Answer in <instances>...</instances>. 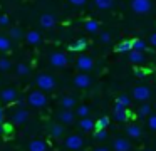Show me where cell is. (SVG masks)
Instances as JSON below:
<instances>
[{"label": "cell", "instance_id": "1f68e13d", "mask_svg": "<svg viewBox=\"0 0 156 151\" xmlns=\"http://www.w3.org/2000/svg\"><path fill=\"white\" fill-rule=\"evenodd\" d=\"M139 114H141V116H151V106H149V104H143V106L139 107Z\"/></svg>", "mask_w": 156, "mask_h": 151}, {"label": "cell", "instance_id": "ab89813d", "mask_svg": "<svg viewBox=\"0 0 156 151\" xmlns=\"http://www.w3.org/2000/svg\"><path fill=\"white\" fill-rule=\"evenodd\" d=\"M149 42H151V45H154V47H156V32L149 35Z\"/></svg>", "mask_w": 156, "mask_h": 151}, {"label": "cell", "instance_id": "8992f818", "mask_svg": "<svg viewBox=\"0 0 156 151\" xmlns=\"http://www.w3.org/2000/svg\"><path fill=\"white\" fill-rule=\"evenodd\" d=\"M76 66H77L79 70H82V72H87V70L92 69V66H94V60H92V57L89 56H79L77 60H76Z\"/></svg>", "mask_w": 156, "mask_h": 151}, {"label": "cell", "instance_id": "e575fe53", "mask_svg": "<svg viewBox=\"0 0 156 151\" xmlns=\"http://www.w3.org/2000/svg\"><path fill=\"white\" fill-rule=\"evenodd\" d=\"M20 35H22V32H20V29H19V27H10V37L19 39Z\"/></svg>", "mask_w": 156, "mask_h": 151}, {"label": "cell", "instance_id": "b9f144b4", "mask_svg": "<svg viewBox=\"0 0 156 151\" xmlns=\"http://www.w3.org/2000/svg\"><path fill=\"white\" fill-rule=\"evenodd\" d=\"M4 121V107H0V123Z\"/></svg>", "mask_w": 156, "mask_h": 151}, {"label": "cell", "instance_id": "4fadbf2b", "mask_svg": "<svg viewBox=\"0 0 156 151\" xmlns=\"http://www.w3.org/2000/svg\"><path fill=\"white\" fill-rule=\"evenodd\" d=\"M25 40H27L30 45H37V44H41V34H39L37 30H29L27 35H25Z\"/></svg>", "mask_w": 156, "mask_h": 151}, {"label": "cell", "instance_id": "60d3db41", "mask_svg": "<svg viewBox=\"0 0 156 151\" xmlns=\"http://www.w3.org/2000/svg\"><path fill=\"white\" fill-rule=\"evenodd\" d=\"M134 74H136V76H138V77H143V76H144L146 72H144V70H143V69H139V67H138V69L134 70Z\"/></svg>", "mask_w": 156, "mask_h": 151}, {"label": "cell", "instance_id": "6da1fadb", "mask_svg": "<svg viewBox=\"0 0 156 151\" xmlns=\"http://www.w3.org/2000/svg\"><path fill=\"white\" fill-rule=\"evenodd\" d=\"M27 101L32 107H44L45 104H47V97H45L44 91H32V92L29 94Z\"/></svg>", "mask_w": 156, "mask_h": 151}, {"label": "cell", "instance_id": "ee69618b", "mask_svg": "<svg viewBox=\"0 0 156 151\" xmlns=\"http://www.w3.org/2000/svg\"><path fill=\"white\" fill-rule=\"evenodd\" d=\"M2 131H4V128H2V123H0V133H2Z\"/></svg>", "mask_w": 156, "mask_h": 151}, {"label": "cell", "instance_id": "cb8c5ba5", "mask_svg": "<svg viewBox=\"0 0 156 151\" xmlns=\"http://www.w3.org/2000/svg\"><path fill=\"white\" fill-rule=\"evenodd\" d=\"M94 5L101 10H106V9H111L114 5V0H94Z\"/></svg>", "mask_w": 156, "mask_h": 151}, {"label": "cell", "instance_id": "7bdbcfd3", "mask_svg": "<svg viewBox=\"0 0 156 151\" xmlns=\"http://www.w3.org/2000/svg\"><path fill=\"white\" fill-rule=\"evenodd\" d=\"M94 151H109V149H108V148H96Z\"/></svg>", "mask_w": 156, "mask_h": 151}, {"label": "cell", "instance_id": "7402d4cb", "mask_svg": "<svg viewBox=\"0 0 156 151\" xmlns=\"http://www.w3.org/2000/svg\"><path fill=\"white\" fill-rule=\"evenodd\" d=\"M86 47H87V42H86L84 39H79V40H76L74 44H71V45H69V49L74 50V52H81V50H84Z\"/></svg>", "mask_w": 156, "mask_h": 151}, {"label": "cell", "instance_id": "d6986e66", "mask_svg": "<svg viewBox=\"0 0 156 151\" xmlns=\"http://www.w3.org/2000/svg\"><path fill=\"white\" fill-rule=\"evenodd\" d=\"M12 119H14V123L22 124V123H25V121L29 119V113L25 109H19L17 113L14 114V117H12Z\"/></svg>", "mask_w": 156, "mask_h": 151}, {"label": "cell", "instance_id": "5bb4252c", "mask_svg": "<svg viewBox=\"0 0 156 151\" xmlns=\"http://www.w3.org/2000/svg\"><path fill=\"white\" fill-rule=\"evenodd\" d=\"M126 134H128L129 138L139 139V138H141V134H143V131H141V128H139V126H136V124H131V126L126 128Z\"/></svg>", "mask_w": 156, "mask_h": 151}, {"label": "cell", "instance_id": "d4e9b609", "mask_svg": "<svg viewBox=\"0 0 156 151\" xmlns=\"http://www.w3.org/2000/svg\"><path fill=\"white\" fill-rule=\"evenodd\" d=\"M133 42V50H138V52H143L146 49V42L141 39H131Z\"/></svg>", "mask_w": 156, "mask_h": 151}, {"label": "cell", "instance_id": "30bf717a", "mask_svg": "<svg viewBox=\"0 0 156 151\" xmlns=\"http://www.w3.org/2000/svg\"><path fill=\"white\" fill-rule=\"evenodd\" d=\"M59 121L64 124H71L72 121H74V113H72L71 109H62L61 113H59Z\"/></svg>", "mask_w": 156, "mask_h": 151}, {"label": "cell", "instance_id": "7c38bea8", "mask_svg": "<svg viewBox=\"0 0 156 151\" xmlns=\"http://www.w3.org/2000/svg\"><path fill=\"white\" fill-rule=\"evenodd\" d=\"M112 114H114V117L118 121H126V116H128V114H126V107L121 106V104H118V102L114 104V111H112Z\"/></svg>", "mask_w": 156, "mask_h": 151}, {"label": "cell", "instance_id": "f1b7e54d", "mask_svg": "<svg viewBox=\"0 0 156 151\" xmlns=\"http://www.w3.org/2000/svg\"><path fill=\"white\" fill-rule=\"evenodd\" d=\"M106 138H108V131H106V129H96L94 139H98V141H102V139H106Z\"/></svg>", "mask_w": 156, "mask_h": 151}, {"label": "cell", "instance_id": "ba28073f", "mask_svg": "<svg viewBox=\"0 0 156 151\" xmlns=\"http://www.w3.org/2000/svg\"><path fill=\"white\" fill-rule=\"evenodd\" d=\"M74 86L79 87V89H86V87L91 86V77L87 76L86 72H81L74 77Z\"/></svg>", "mask_w": 156, "mask_h": 151}, {"label": "cell", "instance_id": "836d02e7", "mask_svg": "<svg viewBox=\"0 0 156 151\" xmlns=\"http://www.w3.org/2000/svg\"><path fill=\"white\" fill-rule=\"evenodd\" d=\"M10 69V60L9 59H0V70H7Z\"/></svg>", "mask_w": 156, "mask_h": 151}, {"label": "cell", "instance_id": "7a4b0ae2", "mask_svg": "<svg viewBox=\"0 0 156 151\" xmlns=\"http://www.w3.org/2000/svg\"><path fill=\"white\" fill-rule=\"evenodd\" d=\"M151 7H153L151 0H131V9L138 15H146L151 10Z\"/></svg>", "mask_w": 156, "mask_h": 151}, {"label": "cell", "instance_id": "d590c367", "mask_svg": "<svg viewBox=\"0 0 156 151\" xmlns=\"http://www.w3.org/2000/svg\"><path fill=\"white\" fill-rule=\"evenodd\" d=\"M99 40H101L102 44L111 42V34H109V32H102V34H101V37H99Z\"/></svg>", "mask_w": 156, "mask_h": 151}, {"label": "cell", "instance_id": "d6a6232c", "mask_svg": "<svg viewBox=\"0 0 156 151\" xmlns=\"http://www.w3.org/2000/svg\"><path fill=\"white\" fill-rule=\"evenodd\" d=\"M17 74H20V76H27V74H29V67L25 66V64H19V66H17Z\"/></svg>", "mask_w": 156, "mask_h": 151}, {"label": "cell", "instance_id": "52a82bcc", "mask_svg": "<svg viewBox=\"0 0 156 151\" xmlns=\"http://www.w3.org/2000/svg\"><path fill=\"white\" fill-rule=\"evenodd\" d=\"M82 144H84V141L79 134H71L66 139V148H69L71 151H79L82 148Z\"/></svg>", "mask_w": 156, "mask_h": 151}, {"label": "cell", "instance_id": "ac0fdd59", "mask_svg": "<svg viewBox=\"0 0 156 151\" xmlns=\"http://www.w3.org/2000/svg\"><path fill=\"white\" fill-rule=\"evenodd\" d=\"M128 59L133 64H141V62H144V54L138 52V50H131V52H128Z\"/></svg>", "mask_w": 156, "mask_h": 151}, {"label": "cell", "instance_id": "8d00e7d4", "mask_svg": "<svg viewBox=\"0 0 156 151\" xmlns=\"http://www.w3.org/2000/svg\"><path fill=\"white\" fill-rule=\"evenodd\" d=\"M148 126L151 128V129H154V131H156V114H151V116H149V119H148Z\"/></svg>", "mask_w": 156, "mask_h": 151}, {"label": "cell", "instance_id": "9a60e30c", "mask_svg": "<svg viewBox=\"0 0 156 151\" xmlns=\"http://www.w3.org/2000/svg\"><path fill=\"white\" fill-rule=\"evenodd\" d=\"M29 149L30 151H47V144H45V141H42V139H34V141H30V144H29Z\"/></svg>", "mask_w": 156, "mask_h": 151}, {"label": "cell", "instance_id": "ffe728a7", "mask_svg": "<svg viewBox=\"0 0 156 151\" xmlns=\"http://www.w3.org/2000/svg\"><path fill=\"white\" fill-rule=\"evenodd\" d=\"M61 106H62V109H72L76 106V99L72 96H64L61 99Z\"/></svg>", "mask_w": 156, "mask_h": 151}, {"label": "cell", "instance_id": "83f0119b", "mask_svg": "<svg viewBox=\"0 0 156 151\" xmlns=\"http://www.w3.org/2000/svg\"><path fill=\"white\" fill-rule=\"evenodd\" d=\"M116 102H118V104H121V106H124V107H128L129 104H131V99H129L128 96H124V94H121V96H118Z\"/></svg>", "mask_w": 156, "mask_h": 151}, {"label": "cell", "instance_id": "f546056e", "mask_svg": "<svg viewBox=\"0 0 156 151\" xmlns=\"http://www.w3.org/2000/svg\"><path fill=\"white\" fill-rule=\"evenodd\" d=\"M77 116H81V117H87L89 116V106H79L77 107Z\"/></svg>", "mask_w": 156, "mask_h": 151}, {"label": "cell", "instance_id": "5b68a950", "mask_svg": "<svg viewBox=\"0 0 156 151\" xmlns=\"http://www.w3.org/2000/svg\"><path fill=\"white\" fill-rule=\"evenodd\" d=\"M49 60H51V64L54 67H57V69H62V67L67 66V56H66L64 52H52L51 57H49Z\"/></svg>", "mask_w": 156, "mask_h": 151}, {"label": "cell", "instance_id": "9c48e42d", "mask_svg": "<svg viewBox=\"0 0 156 151\" xmlns=\"http://www.w3.org/2000/svg\"><path fill=\"white\" fill-rule=\"evenodd\" d=\"M112 148H114V151H129L131 149V143L124 138H116L114 143H112Z\"/></svg>", "mask_w": 156, "mask_h": 151}, {"label": "cell", "instance_id": "484cf974", "mask_svg": "<svg viewBox=\"0 0 156 151\" xmlns=\"http://www.w3.org/2000/svg\"><path fill=\"white\" fill-rule=\"evenodd\" d=\"M51 134L54 138H61L62 134H64V128H62L61 124H52L51 126Z\"/></svg>", "mask_w": 156, "mask_h": 151}, {"label": "cell", "instance_id": "2e32d148", "mask_svg": "<svg viewBox=\"0 0 156 151\" xmlns=\"http://www.w3.org/2000/svg\"><path fill=\"white\" fill-rule=\"evenodd\" d=\"M0 97H2L4 102H14L15 97H17V92H15V89H5V91H2Z\"/></svg>", "mask_w": 156, "mask_h": 151}, {"label": "cell", "instance_id": "603a6c76", "mask_svg": "<svg viewBox=\"0 0 156 151\" xmlns=\"http://www.w3.org/2000/svg\"><path fill=\"white\" fill-rule=\"evenodd\" d=\"M84 29L87 30V32L94 34V32H98V30H99V22H98V20H86V22H84Z\"/></svg>", "mask_w": 156, "mask_h": 151}, {"label": "cell", "instance_id": "74e56055", "mask_svg": "<svg viewBox=\"0 0 156 151\" xmlns=\"http://www.w3.org/2000/svg\"><path fill=\"white\" fill-rule=\"evenodd\" d=\"M9 17L7 15H0V25H9Z\"/></svg>", "mask_w": 156, "mask_h": 151}, {"label": "cell", "instance_id": "277c9868", "mask_svg": "<svg viewBox=\"0 0 156 151\" xmlns=\"http://www.w3.org/2000/svg\"><path fill=\"white\" fill-rule=\"evenodd\" d=\"M133 97H134L136 101H139V102H146V101L151 97V91L146 86H138V87L133 89Z\"/></svg>", "mask_w": 156, "mask_h": 151}, {"label": "cell", "instance_id": "f35d334b", "mask_svg": "<svg viewBox=\"0 0 156 151\" xmlns=\"http://www.w3.org/2000/svg\"><path fill=\"white\" fill-rule=\"evenodd\" d=\"M69 2L72 3V5H77V7H81V5H84L87 0H69Z\"/></svg>", "mask_w": 156, "mask_h": 151}, {"label": "cell", "instance_id": "44dd1931", "mask_svg": "<svg viewBox=\"0 0 156 151\" xmlns=\"http://www.w3.org/2000/svg\"><path fill=\"white\" fill-rule=\"evenodd\" d=\"M116 50H118V52H131L133 42L131 40H122V42H119L118 45H116Z\"/></svg>", "mask_w": 156, "mask_h": 151}, {"label": "cell", "instance_id": "3957f363", "mask_svg": "<svg viewBox=\"0 0 156 151\" xmlns=\"http://www.w3.org/2000/svg\"><path fill=\"white\" fill-rule=\"evenodd\" d=\"M35 82H37V86H39V89H41V91H52L55 87L54 77L49 76V74H41V76H37Z\"/></svg>", "mask_w": 156, "mask_h": 151}, {"label": "cell", "instance_id": "8fae6325", "mask_svg": "<svg viewBox=\"0 0 156 151\" xmlns=\"http://www.w3.org/2000/svg\"><path fill=\"white\" fill-rule=\"evenodd\" d=\"M41 25L44 27V29H52V27L55 25L54 15H51V13H44V15L41 17Z\"/></svg>", "mask_w": 156, "mask_h": 151}, {"label": "cell", "instance_id": "e0dca14e", "mask_svg": "<svg viewBox=\"0 0 156 151\" xmlns=\"http://www.w3.org/2000/svg\"><path fill=\"white\" fill-rule=\"evenodd\" d=\"M79 128L84 131H92L96 128V123L91 119V117H81V121H79Z\"/></svg>", "mask_w": 156, "mask_h": 151}, {"label": "cell", "instance_id": "4dcf8cb0", "mask_svg": "<svg viewBox=\"0 0 156 151\" xmlns=\"http://www.w3.org/2000/svg\"><path fill=\"white\" fill-rule=\"evenodd\" d=\"M10 49V40L7 37H0V50H9Z\"/></svg>", "mask_w": 156, "mask_h": 151}, {"label": "cell", "instance_id": "4316f807", "mask_svg": "<svg viewBox=\"0 0 156 151\" xmlns=\"http://www.w3.org/2000/svg\"><path fill=\"white\" fill-rule=\"evenodd\" d=\"M109 123H111V119H109L108 116L101 117V119H98V123H96V129H106V128L109 126Z\"/></svg>", "mask_w": 156, "mask_h": 151}]
</instances>
